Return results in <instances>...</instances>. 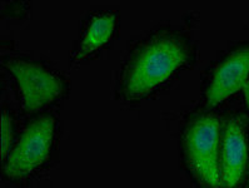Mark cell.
<instances>
[{
	"label": "cell",
	"instance_id": "obj_1",
	"mask_svg": "<svg viewBox=\"0 0 249 188\" xmlns=\"http://www.w3.org/2000/svg\"><path fill=\"white\" fill-rule=\"evenodd\" d=\"M193 38L180 28L160 27L137 43L124 59L118 75V93L128 100L158 91L194 63Z\"/></svg>",
	"mask_w": 249,
	"mask_h": 188
},
{
	"label": "cell",
	"instance_id": "obj_2",
	"mask_svg": "<svg viewBox=\"0 0 249 188\" xmlns=\"http://www.w3.org/2000/svg\"><path fill=\"white\" fill-rule=\"evenodd\" d=\"M222 126L217 115L193 117L183 133V152L188 167L204 188H220L219 153Z\"/></svg>",
	"mask_w": 249,
	"mask_h": 188
},
{
	"label": "cell",
	"instance_id": "obj_3",
	"mask_svg": "<svg viewBox=\"0 0 249 188\" xmlns=\"http://www.w3.org/2000/svg\"><path fill=\"white\" fill-rule=\"evenodd\" d=\"M1 64L17 80L23 109L27 113L39 112L62 97L67 82L44 63L21 56H3Z\"/></svg>",
	"mask_w": 249,
	"mask_h": 188
},
{
	"label": "cell",
	"instance_id": "obj_4",
	"mask_svg": "<svg viewBox=\"0 0 249 188\" xmlns=\"http://www.w3.org/2000/svg\"><path fill=\"white\" fill-rule=\"evenodd\" d=\"M55 130L56 121L52 115H43L30 122L3 162L6 178H27L44 165L53 150Z\"/></svg>",
	"mask_w": 249,
	"mask_h": 188
},
{
	"label": "cell",
	"instance_id": "obj_5",
	"mask_svg": "<svg viewBox=\"0 0 249 188\" xmlns=\"http://www.w3.org/2000/svg\"><path fill=\"white\" fill-rule=\"evenodd\" d=\"M248 78L249 47L231 50L214 68L204 91L205 104L208 107L218 106L244 88Z\"/></svg>",
	"mask_w": 249,
	"mask_h": 188
},
{
	"label": "cell",
	"instance_id": "obj_6",
	"mask_svg": "<svg viewBox=\"0 0 249 188\" xmlns=\"http://www.w3.org/2000/svg\"><path fill=\"white\" fill-rule=\"evenodd\" d=\"M119 25L115 9H100L89 13L80 29L79 40L71 56V67L75 68L106 49L114 40Z\"/></svg>",
	"mask_w": 249,
	"mask_h": 188
},
{
	"label": "cell",
	"instance_id": "obj_7",
	"mask_svg": "<svg viewBox=\"0 0 249 188\" xmlns=\"http://www.w3.org/2000/svg\"><path fill=\"white\" fill-rule=\"evenodd\" d=\"M248 162V148L244 126L231 118L224 126L220 139V188H235L243 181Z\"/></svg>",
	"mask_w": 249,
	"mask_h": 188
},
{
	"label": "cell",
	"instance_id": "obj_8",
	"mask_svg": "<svg viewBox=\"0 0 249 188\" xmlns=\"http://www.w3.org/2000/svg\"><path fill=\"white\" fill-rule=\"evenodd\" d=\"M1 131H0V135H1V159L3 162L5 161L8 154H9L10 150H12V142L13 137H14V123H13V118L9 112H6L5 109L1 113Z\"/></svg>",
	"mask_w": 249,
	"mask_h": 188
},
{
	"label": "cell",
	"instance_id": "obj_9",
	"mask_svg": "<svg viewBox=\"0 0 249 188\" xmlns=\"http://www.w3.org/2000/svg\"><path fill=\"white\" fill-rule=\"evenodd\" d=\"M243 91H244V99H246L247 106L249 107V80L247 82V84L244 85Z\"/></svg>",
	"mask_w": 249,
	"mask_h": 188
}]
</instances>
